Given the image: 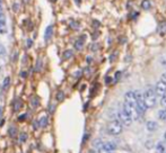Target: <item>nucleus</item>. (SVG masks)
I'll use <instances>...</instances> for the list:
<instances>
[{
  "label": "nucleus",
  "instance_id": "f257e3e1",
  "mask_svg": "<svg viewBox=\"0 0 166 153\" xmlns=\"http://www.w3.org/2000/svg\"><path fill=\"white\" fill-rule=\"evenodd\" d=\"M156 97H157V95H156L155 89H154L153 87H148L145 90V92H144V98H145L147 108H153V107H155L156 100H157Z\"/></svg>",
  "mask_w": 166,
  "mask_h": 153
},
{
  "label": "nucleus",
  "instance_id": "f03ea898",
  "mask_svg": "<svg viewBox=\"0 0 166 153\" xmlns=\"http://www.w3.org/2000/svg\"><path fill=\"white\" fill-rule=\"evenodd\" d=\"M123 124L120 122L119 119H114L107 124V133L111 135H119L123 131Z\"/></svg>",
  "mask_w": 166,
  "mask_h": 153
},
{
  "label": "nucleus",
  "instance_id": "7ed1b4c3",
  "mask_svg": "<svg viewBox=\"0 0 166 153\" xmlns=\"http://www.w3.org/2000/svg\"><path fill=\"white\" fill-rule=\"evenodd\" d=\"M135 96H136V102H137L138 109H139L140 114L142 115V114L147 110V105H146L145 98H144V92L137 90V91H135Z\"/></svg>",
  "mask_w": 166,
  "mask_h": 153
},
{
  "label": "nucleus",
  "instance_id": "20e7f679",
  "mask_svg": "<svg viewBox=\"0 0 166 153\" xmlns=\"http://www.w3.org/2000/svg\"><path fill=\"white\" fill-rule=\"evenodd\" d=\"M118 119L122 123L124 126H130L132 124V122H133V118L127 112H124L123 109L121 112L118 113Z\"/></svg>",
  "mask_w": 166,
  "mask_h": 153
},
{
  "label": "nucleus",
  "instance_id": "39448f33",
  "mask_svg": "<svg viewBox=\"0 0 166 153\" xmlns=\"http://www.w3.org/2000/svg\"><path fill=\"white\" fill-rule=\"evenodd\" d=\"M155 91H156V95L158 96V97H164L166 96V83L164 82L159 81L156 83V87H155Z\"/></svg>",
  "mask_w": 166,
  "mask_h": 153
},
{
  "label": "nucleus",
  "instance_id": "423d86ee",
  "mask_svg": "<svg viewBox=\"0 0 166 153\" xmlns=\"http://www.w3.org/2000/svg\"><path fill=\"white\" fill-rule=\"evenodd\" d=\"M115 149H116V145H115V143L113 142H105L103 144V146L98 150L100 153H111L113 152Z\"/></svg>",
  "mask_w": 166,
  "mask_h": 153
},
{
  "label": "nucleus",
  "instance_id": "0eeeda50",
  "mask_svg": "<svg viewBox=\"0 0 166 153\" xmlns=\"http://www.w3.org/2000/svg\"><path fill=\"white\" fill-rule=\"evenodd\" d=\"M124 102H128L131 106H137V102H136V96L135 91H128L124 95ZM138 107V106H137Z\"/></svg>",
  "mask_w": 166,
  "mask_h": 153
},
{
  "label": "nucleus",
  "instance_id": "6e6552de",
  "mask_svg": "<svg viewBox=\"0 0 166 153\" xmlns=\"http://www.w3.org/2000/svg\"><path fill=\"white\" fill-rule=\"evenodd\" d=\"M85 42H86V35H82L77 41L75 42V49L76 50H82L84 47Z\"/></svg>",
  "mask_w": 166,
  "mask_h": 153
},
{
  "label": "nucleus",
  "instance_id": "1a4fd4ad",
  "mask_svg": "<svg viewBox=\"0 0 166 153\" xmlns=\"http://www.w3.org/2000/svg\"><path fill=\"white\" fill-rule=\"evenodd\" d=\"M52 35H53V26L52 25H49L46 27V30L44 32V40L45 42H49L52 38Z\"/></svg>",
  "mask_w": 166,
  "mask_h": 153
},
{
  "label": "nucleus",
  "instance_id": "9d476101",
  "mask_svg": "<svg viewBox=\"0 0 166 153\" xmlns=\"http://www.w3.org/2000/svg\"><path fill=\"white\" fill-rule=\"evenodd\" d=\"M157 127H158V125H157V123L154 122V121H149V122L146 123V128H147V131H149V132L156 131Z\"/></svg>",
  "mask_w": 166,
  "mask_h": 153
},
{
  "label": "nucleus",
  "instance_id": "9b49d317",
  "mask_svg": "<svg viewBox=\"0 0 166 153\" xmlns=\"http://www.w3.org/2000/svg\"><path fill=\"white\" fill-rule=\"evenodd\" d=\"M156 151L157 153H166V145L164 142H158L156 144Z\"/></svg>",
  "mask_w": 166,
  "mask_h": 153
},
{
  "label": "nucleus",
  "instance_id": "f8f14e48",
  "mask_svg": "<svg viewBox=\"0 0 166 153\" xmlns=\"http://www.w3.org/2000/svg\"><path fill=\"white\" fill-rule=\"evenodd\" d=\"M37 122H39V126H40V127H46V126H48V117H46L45 115H44V116H41Z\"/></svg>",
  "mask_w": 166,
  "mask_h": 153
},
{
  "label": "nucleus",
  "instance_id": "ddd939ff",
  "mask_svg": "<svg viewBox=\"0 0 166 153\" xmlns=\"http://www.w3.org/2000/svg\"><path fill=\"white\" fill-rule=\"evenodd\" d=\"M104 142L101 140V139H96V140H94L93 141V146L95 149H97V150H100L102 146H103Z\"/></svg>",
  "mask_w": 166,
  "mask_h": 153
},
{
  "label": "nucleus",
  "instance_id": "4468645a",
  "mask_svg": "<svg viewBox=\"0 0 166 153\" xmlns=\"http://www.w3.org/2000/svg\"><path fill=\"white\" fill-rule=\"evenodd\" d=\"M158 117H159V119H160V121L166 122V108H163L162 110H159V112H158Z\"/></svg>",
  "mask_w": 166,
  "mask_h": 153
},
{
  "label": "nucleus",
  "instance_id": "2eb2a0df",
  "mask_svg": "<svg viewBox=\"0 0 166 153\" xmlns=\"http://www.w3.org/2000/svg\"><path fill=\"white\" fill-rule=\"evenodd\" d=\"M9 84H10V77H7V78H5V80H3L2 89H3V90H7V89L9 88Z\"/></svg>",
  "mask_w": 166,
  "mask_h": 153
},
{
  "label": "nucleus",
  "instance_id": "dca6fc26",
  "mask_svg": "<svg viewBox=\"0 0 166 153\" xmlns=\"http://www.w3.org/2000/svg\"><path fill=\"white\" fill-rule=\"evenodd\" d=\"M73 55V52L70 51V50H67V51L63 52V59H64V60H69Z\"/></svg>",
  "mask_w": 166,
  "mask_h": 153
},
{
  "label": "nucleus",
  "instance_id": "f3484780",
  "mask_svg": "<svg viewBox=\"0 0 166 153\" xmlns=\"http://www.w3.org/2000/svg\"><path fill=\"white\" fill-rule=\"evenodd\" d=\"M8 134H9V136L10 137H16V134H17V130L14 127V126H11L10 128L8 130Z\"/></svg>",
  "mask_w": 166,
  "mask_h": 153
},
{
  "label": "nucleus",
  "instance_id": "a211bd4d",
  "mask_svg": "<svg viewBox=\"0 0 166 153\" xmlns=\"http://www.w3.org/2000/svg\"><path fill=\"white\" fill-rule=\"evenodd\" d=\"M31 104H32V107H34V108H36V107L40 105V102H39V99H37V98H32Z\"/></svg>",
  "mask_w": 166,
  "mask_h": 153
},
{
  "label": "nucleus",
  "instance_id": "6ab92c4d",
  "mask_svg": "<svg viewBox=\"0 0 166 153\" xmlns=\"http://www.w3.org/2000/svg\"><path fill=\"white\" fill-rule=\"evenodd\" d=\"M142 8L147 10V9H150V2L148 1V0H144L142 1Z\"/></svg>",
  "mask_w": 166,
  "mask_h": 153
},
{
  "label": "nucleus",
  "instance_id": "aec40b11",
  "mask_svg": "<svg viewBox=\"0 0 166 153\" xmlns=\"http://www.w3.org/2000/svg\"><path fill=\"white\" fill-rule=\"evenodd\" d=\"M19 141H21V143L27 141V134H26V133H21V135H19Z\"/></svg>",
  "mask_w": 166,
  "mask_h": 153
},
{
  "label": "nucleus",
  "instance_id": "412c9836",
  "mask_svg": "<svg viewBox=\"0 0 166 153\" xmlns=\"http://www.w3.org/2000/svg\"><path fill=\"white\" fill-rule=\"evenodd\" d=\"M63 99H64V93L62 91H58V93H57V100L61 102Z\"/></svg>",
  "mask_w": 166,
  "mask_h": 153
},
{
  "label": "nucleus",
  "instance_id": "4be33fe9",
  "mask_svg": "<svg viewBox=\"0 0 166 153\" xmlns=\"http://www.w3.org/2000/svg\"><path fill=\"white\" fill-rule=\"evenodd\" d=\"M159 32H160L162 34H164V33H166V21H164V23H162V24L159 25Z\"/></svg>",
  "mask_w": 166,
  "mask_h": 153
},
{
  "label": "nucleus",
  "instance_id": "5701e85b",
  "mask_svg": "<svg viewBox=\"0 0 166 153\" xmlns=\"http://www.w3.org/2000/svg\"><path fill=\"white\" fill-rule=\"evenodd\" d=\"M159 104H160V106H162L163 108H166V96H164V97H162V98H160Z\"/></svg>",
  "mask_w": 166,
  "mask_h": 153
},
{
  "label": "nucleus",
  "instance_id": "b1692460",
  "mask_svg": "<svg viewBox=\"0 0 166 153\" xmlns=\"http://www.w3.org/2000/svg\"><path fill=\"white\" fill-rule=\"evenodd\" d=\"M41 62H42L41 59H39V60H37V67H36V69H35L36 71H40V68H41Z\"/></svg>",
  "mask_w": 166,
  "mask_h": 153
},
{
  "label": "nucleus",
  "instance_id": "393cba45",
  "mask_svg": "<svg viewBox=\"0 0 166 153\" xmlns=\"http://www.w3.org/2000/svg\"><path fill=\"white\" fill-rule=\"evenodd\" d=\"M160 81L164 82V83H166V72L162 74V77H160Z\"/></svg>",
  "mask_w": 166,
  "mask_h": 153
},
{
  "label": "nucleus",
  "instance_id": "a878e982",
  "mask_svg": "<svg viewBox=\"0 0 166 153\" xmlns=\"http://www.w3.org/2000/svg\"><path fill=\"white\" fill-rule=\"evenodd\" d=\"M92 50H93V51H97V50H98V44H94V45H92Z\"/></svg>",
  "mask_w": 166,
  "mask_h": 153
},
{
  "label": "nucleus",
  "instance_id": "bb28decb",
  "mask_svg": "<svg viewBox=\"0 0 166 153\" xmlns=\"http://www.w3.org/2000/svg\"><path fill=\"white\" fill-rule=\"evenodd\" d=\"M121 77V72H116V75H115V82L119 80V78Z\"/></svg>",
  "mask_w": 166,
  "mask_h": 153
},
{
  "label": "nucleus",
  "instance_id": "cd10ccee",
  "mask_svg": "<svg viewBox=\"0 0 166 153\" xmlns=\"http://www.w3.org/2000/svg\"><path fill=\"white\" fill-rule=\"evenodd\" d=\"M5 53V47L2 45H0V55H2Z\"/></svg>",
  "mask_w": 166,
  "mask_h": 153
},
{
  "label": "nucleus",
  "instance_id": "c85d7f7f",
  "mask_svg": "<svg viewBox=\"0 0 166 153\" xmlns=\"http://www.w3.org/2000/svg\"><path fill=\"white\" fill-rule=\"evenodd\" d=\"M24 118H26V115H25V114H24V115H21V116H19V121H21V122L24 121Z\"/></svg>",
  "mask_w": 166,
  "mask_h": 153
},
{
  "label": "nucleus",
  "instance_id": "c756f323",
  "mask_svg": "<svg viewBox=\"0 0 166 153\" xmlns=\"http://www.w3.org/2000/svg\"><path fill=\"white\" fill-rule=\"evenodd\" d=\"M2 113H3V110H2V107L0 106V119L2 118Z\"/></svg>",
  "mask_w": 166,
  "mask_h": 153
},
{
  "label": "nucleus",
  "instance_id": "7c9ffc66",
  "mask_svg": "<svg viewBox=\"0 0 166 153\" xmlns=\"http://www.w3.org/2000/svg\"><path fill=\"white\" fill-rule=\"evenodd\" d=\"M75 2H76L77 5H80V2H82V0H75Z\"/></svg>",
  "mask_w": 166,
  "mask_h": 153
},
{
  "label": "nucleus",
  "instance_id": "2f4dec72",
  "mask_svg": "<svg viewBox=\"0 0 166 153\" xmlns=\"http://www.w3.org/2000/svg\"><path fill=\"white\" fill-rule=\"evenodd\" d=\"M164 140H165V142H166V132H165V134H164Z\"/></svg>",
  "mask_w": 166,
  "mask_h": 153
},
{
  "label": "nucleus",
  "instance_id": "473e14b6",
  "mask_svg": "<svg viewBox=\"0 0 166 153\" xmlns=\"http://www.w3.org/2000/svg\"><path fill=\"white\" fill-rule=\"evenodd\" d=\"M1 5H2V0H0V7H1Z\"/></svg>",
  "mask_w": 166,
  "mask_h": 153
},
{
  "label": "nucleus",
  "instance_id": "72a5a7b5",
  "mask_svg": "<svg viewBox=\"0 0 166 153\" xmlns=\"http://www.w3.org/2000/svg\"><path fill=\"white\" fill-rule=\"evenodd\" d=\"M1 69H2V67H1V63H0V70H1Z\"/></svg>",
  "mask_w": 166,
  "mask_h": 153
},
{
  "label": "nucleus",
  "instance_id": "f704fd0d",
  "mask_svg": "<svg viewBox=\"0 0 166 153\" xmlns=\"http://www.w3.org/2000/svg\"><path fill=\"white\" fill-rule=\"evenodd\" d=\"M0 11H2V9H1V7H0Z\"/></svg>",
  "mask_w": 166,
  "mask_h": 153
},
{
  "label": "nucleus",
  "instance_id": "c9c22d12",
  "mask_svg": "<svg viewBox=\"0 0 166 153\" xmlns=\"http://www.w3.org/2000/svg\"><path fill=\"white\" fill-rule=\"evenodd\" d=\"M164 67H166V64H165V65H164Z\"/></svg>",
  "mask_w": 166,
  "mask_h": 153
}]
</instances>
